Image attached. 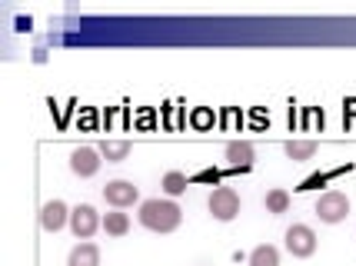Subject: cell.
<instances>
[{
  "label": "cell",
  "instance_id": "11",
  "mask_svg": "<svg viewBox=\"0 0 356 266\" xmlns=\"http://www.w3.org/2000/svg\"><path fill=\"white\" fill-rule=\"evenodd\" d=\"M250 266H280V250L273 243H260V247H253V253L247 256Z\"/></svg>",
  "mask_w": 356,
  "mask_h": 266
},
{
  "label": "cell",
  "instance_id": "6",
  "mask_svg": "<svg viewBox=\"0 0 356 266\" xmlns=\"http://www.w3.org/2000/svg\"><path fill=\"white\" fill-rule=\"evenodd\" d=\"M104 200L113 210H127V206H134L140 200V190L130 180H110L107 187H104Z\"/></svg>",
  "mask_w": 356,
  "mask_h": 266
},
{
  "label": "cell",
  "instance_id": "14",
  "mask_svg": "<svg viewBox=\"0 0 356 266\" xmlns=\"http://www.w3.org/2000/svg\"><path fill=\"white\" fill-rule=\"evenodd\" d=\"M286 157L296 160V163L313 160V157H316V143H313V140H290V143H286Z\"/></svg>",
  "mask_w": 356,
  "mask_h": 266
},
{
  "label": "cell",
  "instance_id": "2",
  "mask_svg": "<svg viewBox=\"0 0 356 266\" xmlns=\"http://www.w3.org/2000/svg\"><path fill=\"white\" fill-rule=\"evenodd\" d=\"M207 210H210V217L220 219V223H230V219L240 217V193L233 187H217L210 193V200H207Z\"/></svg>",
  "mask_w": 356,
  "mask_h": 266
},
{
  "label": "cell",
  "instance_id": "7",
  "mask_svg": "<svg viewBox=\"0 0 356 266\" xmlns=\"http://www.w3.org/2000/svg\"><path fill=\"white\" fill-rule=\"evenodd\" d=\"M67 223H70V210H67L63 200H47V203L40 206V226H44L47 233H57Z\"/></svg>",
  "mask_w": 356,
  "mask_h": 266
},
{
  "label": "cell",
  "instance_id": "9",
  "mask_svg": "<svg viewBox=\"0 0 356 266\" xmlns=\"http://www.w3.org/2000/svg\"><path fill=\"white\" fill-rule=\"evenodd\" d=\"M227 160H230L233 167H253V160H257V150H253V143L247 140H233L227 143Z\"/></svg>",
  "mask_w": 356,
  "mask_h": 266
},
{
  "label": "cell",
  "instance_id": "3",
  "mask_svg": "<svg viewBox=\"0 0 356 266\" xmlns=\"http://www.w3.org/2000/svg\"><path fill=\"white\" fill-rule=\"evenodd\" d=\"M283 240H286V250H290V256H296V260H307V256H313L316 253V233H313V226H307V223H293V226H286V233H283Z\"/></svg>",
  "mask_w": 356,
  "mask_h": 266
},
{
  "label": "cell",
  "instance_id": "5",
  "mask_svg": "<svg viewBox=\"0 0 356 266\" xmlns=\"http://www.w3.org/2000/svg\"><path fill=\"white\" fill-rule=\"evenodd\" d=\"M70 230H74V236H77V240H83V243H87L97 230H104V217H100L90 203H80L77 210H70Z\"/></svg>",
  "mask_w": 356,
  "mask_h": 266
},
{
  "label": "cell",
  "instance_id": "1",
  "mask_svg": "<svg viewBox=\"0 0 356 266\" xmlns=\"http://www.w3.org/2000/svg\"><path fill=\"white\" fill-rule=\"evenodd\" d=\"M137 219H140V226H147L150 233H173L184 223V210L173 203V200L154 197V200H143L140 203Z\"/></svg>",
  "mask_w": 356,
  "mask_h": 266
},
{
  "label": "cell",
  "instance_id": "10",
  "mask_svg": "<svg viewBox=\"0 0 356 266\" xmlns=\"http://www.w3.org/2000/svg\"><path fill=\"white\" fill-rule=\"evenodd\" d=\"M67 266H100V250L97 243H77L70 256H67Z\"/></svg>",
  "mask_w": 356,
  "mask_h": 266
},
{
  "label": "cell",
  "instance_id": "12",
  "mask_svg": "<svg viewBox=\"0 0 356 266\" xmlns=\"http://www.w3.org/2000/svg\"><path fill=\"white\" fill-rule=\"evenodd\" d=\"M104 233L107 236H127L130 233V217H127L124 210L104 213Z\"/></svg>",
  "mask_w": 356,
  "mask_h": 266
},
{
  "label": "cell",
  "instance_id": "8",
  "mask_svg": "<svg viewBox=\"0 0 356 266\" xmlns=\"http://www.w3.org/2000/svg\"><path fill=\"white\" fill-rule=\"evenodd\" d=\"M100 150H93V147H77L74 153H70V170L77 173V176H93V173L100 170Z\"/></svg>",
  "mask_w": 356,
  "mask_h": 266
},
{
  "label": "cell",
  "instance_id": "16",
  "mask_svg": "<svg viewBox=\"0 0 356 266\" xmlns=\"http://www.w3.org/2000/svg\"><path fill=\"white\" fill-rule=\"evenodd\" d=\"M163 193H167V197H180V193H186V173H180V170L167 173V176H163Z\"/></svg>",
  "mask_w": 356,
  "mask_h": 266
},
{
  "label": "cell",
  "instance_id": "15",
  "mask_svg": "<svg viewBox=\"0 0 356 266\" xmlns=\"http://www.w3.org/2000/svg\"><path fill=\"white\" fill-rule=\"evenodd\" d=\"M266 213H273V217H280V213H286V210H290V193H286V190H270V193H266Z\"/></svg>",
  "mask_w": 356,
  "mask_h": 266
},
{
  "label": "cell",
  "instance_id": "13",
  "mask_svg": "<svg viewBox=\"0 0 356 266\" xmlns=\"http://www.w3.org/2000/svg\"><path fill=\"white\" fill-rule=\"evenodd\" d=\"M100 157H107V163H120L130 157V143L127 140H104L100 143Z\"/></svg>",
  "mask_w": 356,
  "mask_h": 266
},
{
  "label": "cell",
  "instance_id": "4",
  "mask_svg": "<svg viewBox=\"0 0 356 266\" xmlns=\"http://www.w3.org/2000/svg\"><path fill=\"white\" fill-rule=\"evenodd\" d=\"M346 213H350V197L346 193H340V190H330V193H323L320 200H316V217H320V223H343L346 219Z\"/></svg>",
  "mask_w": 356,
  "mask_h": 266
}]
</instances>
